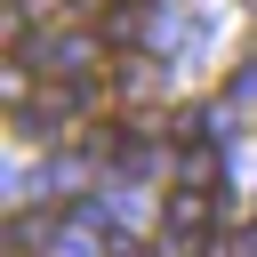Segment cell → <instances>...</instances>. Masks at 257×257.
I'll return each mask as SVG.
<instances>
[{
  "mask_svg": "<svg viewBox=\"0 0 257 257\" xmlns=\"http://www.w3.org/2000/svg\"><path fill=\"white\" fill-rule=\"evenodd\" d=\"M209 225H217V193H201V185H177V193L161 201V233H169V241L201 249V241H209Z\"/></svg>",
  "mask_w": 257,
  "mask_h": 257,
  "instance_id": "6da1fadb",
  "label": "cell"
},
{
  "mask_svg": "<svg viewBox=\"0 0 257 257\" xmlns=\"http://www.w3.org/2000/svg\"><path fill=\"white\" fill-rule=\"evenodd\" d=\"M177 185H201V193H209V185H217V145H209V137H201V145H185V153H177Z\"/></svg>",
  "mask_w": 257,
  "mask_h": 257,
  "instance_id": "7a4b0ae2",
  "label": "cell"
}]
</instances>
